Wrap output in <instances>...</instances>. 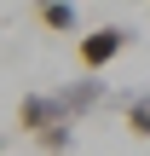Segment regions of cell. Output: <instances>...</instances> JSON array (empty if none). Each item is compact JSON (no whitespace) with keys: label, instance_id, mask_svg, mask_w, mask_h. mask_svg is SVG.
I'll list each match as a JSON object with an SVG mask.
<instances>
[{"label":"cell","instance_id":"cell-1","mask_svg":"<svg viewBox=\"0 0 150 156\" xmlns=\"http://www.w3.org/2000/svg\"><path fill=\"white\" fill-rule=\"evenodd\" d=\"M127 46H133V29H127V23H104V29H92V35L75 41V58H81L87 75H98V69H110Z\"/></svg>","mask_w":150,"mask_h":156},{"label":"cell","instance_id":"cell-2","mask_svg":"<svg viewBox=\"0 0 150 156\" xmlns=\"http://www.w3.org/2000/svg\"><path fill=\"white\" fill-rule=\"evenodd\" d=\"M52 127H75V122L64 116V104H58L52 93H23V98H17V133L40 139V133H52Z\"/></svg>","mask_w":150,"mask_h":156},{"label":"cell","instance_id":"cell-3","mask_svg":"<svg viewBox=\"0 0 150 156\" xmlns=\"http://www.w3.org/2000/svg\"><path fill=\"white\" fill-rule=\"evenodd\" d=\"M52 98L64 104V116L69 122H81V116H92V110H104L110 104V93H104V81H64V87H52Z\"/></svg>","mask_w":150,"mask_h":156},{"label":"cell","instance_id":"cell-4","mask_svg":"<svg viewBox=\"0 0 150 156\" xmlns=\"http://www.w3.org/2000/svg\"><path fill=\"white\" fill-rule=\"evenodd\" d=\"M121 122H127V133H133V139H150V87H145V93H127Z\"/></svg>","mask_w":150,"mask_h":156},{"label":"cell","instance_id":"cell-5","mask_svg":"<svg viewBox=\"0 0 150 156\" xmlns=\"http://www.w3.org/2000/svg\"><path fill=\"white\" fill-rule=\"evenodd\" d=\"M35 17H40L46 29H58V35H69V29L81 23V12H75L69 0H46V6H35Z\"/></svg>","mask_w":150,"mask_h":156},{"label":"cell","instance_id":"cell-6","mask_svg":"<svg viewBox=\"0 0 150 156\" xmlns=\"http://www.w3.org/2000/svg\"><path fill=\"white\" fill-rule=\"evenodd\" d=\"M35 145H40L46 156H69V151H75V127H52V133H40Z\"/></svg>","mask_w":150,"mask_h":156}]
</instances>
